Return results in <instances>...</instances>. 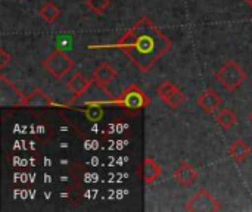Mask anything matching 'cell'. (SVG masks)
Returning a JSON list of instances; mask_svg holds the SVG:
<instances>
[{
	"label": "cell",
	"mask_w": 252,
	"mask_h": 212,
	"mask_svg": "<svg viewBox=\"0 0 252 212\" xmlns=\"http://www.w3.org/2000/svg\"><path fill=\"white\" fill-rule=\"evenodd\" d=\"M118 47L142 72H148L171 49V41L152 21L143 16L123 35Z\"/></svg>",
	"instance_id": "obj_1"
},
{
	"label": "cell",
	"mask_w": 252,
	"mask_h": 212,
	"mask_svg": "<svg viewBox=\"0 0 252 212\" xmlns=\"http://www.w3.org/2000/svg\"><path fill=\"white\" fill-rule=\"evenodd\" d=\"M139 173H140L145 184H152L154 182H157L159 179V176H161V167L151 156H146L145 161H143V164H142V168L139 170Z\"/></svg>",
	"instance_id": "obj_11"
},
{
	"label": "cell",
	"mask_w": 252,
	"mask_h": 212,
	"mask_svg": "<svg viewBox=\"0 0 252 212\" xmlns=\"http://www.w3.org/2000/svg\"><path fill=\"white\" fill-rule=\"evenodd\" d=\"M43 68L55 78L62 80L72 68H74V61L61 49L52 52L44 61H43Z\"/></svg>",
	"instance_id": "obj_4"
},
{
	"label": "cell",
	"mask_w": 252,
	"mask_h": 212,
	"mask_svg": "<svg viewBox=\"0 0 252 212\" xmlns=\"http://www.w3.org/2000/svg\"><path fill=\"white\" fill-rule=\"evenodd\" d=\"M245 3H247L248 6H251L252 7V0H245Z\"/></svg>",
	"instance_id": "obj_20"
},
{
	"label": "cell",
	"mask_w": 252,
	"mask_h": 212,
	"mask_svg": "<svg viewBox=\"0 0 252 212\" xmlns=\"http://www.w3.org/2000/svg\"><path fill=\"white\" fill-rule=\"evenodd\" d=\"M10 61H12V56L6 52V49H0V68L3 69Z\"/></svg>",
	"instance_id": "obj_19"
},
{
	"label": "cell",
	"mask_w": 252,
	"mask_h": 212,
	"mask_svg": "<svg viewBox=\"0 0 252 212\" xmlns=\"http://www.w3.org/2000/svg\"><path fill=\"white\" fill-rule=\"evenodd\" d=\"M250 153H251V148L242 139H236L229 148V155L232 156L235 162H244L250 156Z\"/></svg>",
	"instance_id": "obj_14"
},
{
	"label": "cell",
	"mask_w": 252,
	"mask_h": 212,
	"mask_svg": "<svg viewBox=\"0 0 252 212\" xmlns=\"http://www.w3.org/2000/svg\"><path fill=\"white\" fill-rule=\"evenodd\" d=\"M111 4V0H87V7L96 13V15H102Z\"/></svg>",
	"instance_id": "obj_18"
},
{
	"label": "cell",
	"mask_w": 252,
	"mask_h": 212,
	"mask_svg": "<svg viewBox=\"0 0 252 212\" xmlns=\"http://www.w3.org/2000/svg\"><path fill=\"white\" fill-rule=\"evenodd\" d=\"M112 103L121 106L127 114L136 115L137 112L146 109L151 103V99L146 96L145 91H142L136 84H130L123 90V93L111 100Z\"/></svg>",
	"instance_id": "obj_2"
},
{
	"label": "cell",
	"mask_w": 252,
	"mask_h": 212,
	"mask_svg": "<svg viewBox=\"0 0 252 212\" xmlns=\"http://www.w3.org/2000/svg\"><path fill=\"white\" fill-rule=\"evenodd\" d=\"M198 177H199V174L195 170V167H192L189 162H185V161L180 162L173 173V179L182 187H190L192 184H195L198 182Z\"/></svg>",
	"instance_id": "obj_9"
},
{
	"label": "cell",
	"mask_w": 252,
	"mask_h": 212,
	"mask_svg": "<svg viewBox=\"0 0 252 212\" xmlns=\"http://www.w3.org/2000/svg\"><path fill=\"white\" fill-rule=\"evenodd\" d=\"M84 115L89 121L97 122L103 118V109L97 103H89V108L84 111Z\"/></svg>",
	"instance_id": "obj_17"
},
{
	"label": "cell",
	"mask_w": 252,
	"mask_h": 212,
	"mask_svg": "<svg viewBox=\"0 0 252 212\" xmlns=\"http://www.w3.org/2000/svg\"><path fill=\"white\" fill-rule=\"evenodd\" d=\"M90 84H92V81H89L83 74H75V75H72L71 80H68V83H66L68 90L72 93V100H71V103H75V102L81 97V94L89 89Z\"/></svg>",
	"instance_id": "obj_12"
},
{
	"label": "cell",
	"mask_w": 252,
	"mask_h": 212,
	"mask_svg": "<svg viewBox=\"0 0 252 212\" xmlns=\"http://www.w3.org/2000/svg\"><path fill=\"white\" fill-rule=\"evenodd\" d=\"M117 74H118V72H117V69H115L112 65H109L108 62H102V63H99V65L94 68L93 80L97 81V83L102 84V86H108V84H111V83L115 80Z\"/></svg>",
	"instance_id": "obj_13"
},
{
	"label": "cell",
	"mask_w": 252,
	"mask_h": 212,
	"mask_svg": "<svg viewBox=\"0 0 252 212\" xmlns=\"http://www.w3.org/2000/svg\"><path fill=\"white\" fill-rule=\"evenodd\" d=\"M185 210L190 212H216L221 210V204L205 187H202L186 202Z\"/></svg>",
	"instance_id": "obj_5"
},
{
	"label": "cell",
	"mask_w": 252,
	"mask_h": 212,
	"mask_svg": "<svg viewBox=\"0 0 252 212\" xmlns=\"http://www.w3.org/2000/svg\"><path fill=\"white\" fill-rule=\"evenodd\" d=\"M216 80L220 83L223 89L229 91H235L247 80V72L238 62L229 61L216 72Z\"/></svg>",
	"instance_id": "obj_3"
},
{
	"label": "cell",
	"mask_w": 252,
	"mask_h": 212,
	"mask_svg": "<svg viewBox=\"0 0 252 212\" xmlns=\"http://www.w3.org/2000/svg\"><path fill=\"white\" fill-rule=\"evenodd\" d=\"M38 15H40L46 22H53V21H56V19L61 16V9H59L55 3L47 1V3H44V4L40 7Z\"/></svg>",
	"instance_id": "obj_16"
},
{
	"label": "cell",
	"mask_w": 252,
	"mask_h": 212,
	"mask_svg": "<svg viewBox=\"0 0 252 212\" xmlns=\"http://www.w3.org/2000/svg\"><path fill=\"white\" fill-rule=\"evenodd\" d=\"M216 121L217 124L224 128V130H230L236 122H238V115L229 109V108H224V109H220L217 114H216Z\"/></svg>",
	"instance_id": "obj_15"
},
{
	"label": "cell",
	"mask_w": 252,
	"mask_h": 212,
	"mask_svg": "<svg viewBox=\"0 0 252 212\" xmlns=\"http://www.w3.org/2000/svg\"><path fill=\"white\" fill-rule=\"evenodd\" d=\"M55 106V102L52 100L50 96H47L41 89L32 90L28 96L24 97L21 102V108H28V109H46Z\"/></svg>",
	"instance_id": "obj_8"
},
{
	"label": "cell",
	"mask_w": 252,
	"mask_h": 212,
	"mask_svg": "<svg viewBox=\"0 0 252 212\" xmlns=\"http://www.w3.org/2000/svg\"><path fill=\"white\" fill-rule=\"evenodd\" d=\"M157 93L159 96V99L170 108V109H179L183 102L186 100V94L179 89L176 87L173 83L170 81H165L162 83L158 89H157Z\"/></svg>",
	"instance_id": "obj_6"
},
{
	"label": "cell",
	"mask_w": 252,
	"mask_h": 212,
	"mask_svg": "<svg viewBox=\"0 0 252 212\" xmlns=\"http://www.w3.org/2000/svg\"><path fill=\"white\" fill-rule=\"evenodd\" d=\"M0 103L1 106H21L24 94L4 75H0Z\"/></svg>",
	"instance_id": "obj_7"
},
{
	"label": "cell",
	"mask_w": 252,
	"mask_h": 212,
	"mask_svg": "<svg viewBox=\"0 0 252 212\" xmlns=\"http://www.w3.org/2000/svg\"><path fill=\"white\" fill-rule=\"evenodd\" d=\"M221 103H223V100L214 89L204 90L201 93V96L196 99V105L207 114H216L220 109Z\"/></svg>",
	"instance_id": "obj_10"
},
{
	"label": "cell",
	"mask_w": 252,
	"mask_h": 212,
	"mask_svg": "<svg viewBox=\"0 0 252 212\" xmlns=\"http://www.w3.org/2000/svg\"><path fill=\"white\" fill-rule=\"evenodd\" d=\"M250 121H251V122H252V112H251V114H250Z\"/></svg>",
	"instance_id": "obj_21"
}]
</instances>
